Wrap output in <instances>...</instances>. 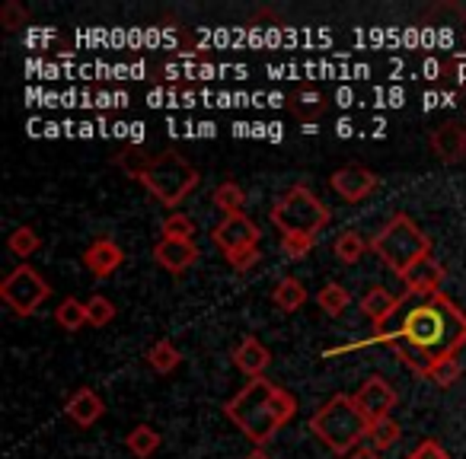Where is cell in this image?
Returning a JSON list of instances; mask_svg holds the SVG:
<instances>
[{
  "instance_id": "cell-13",
  "label": "cell",
  "mask_w": 466,
  "mask_h": 459,
  "mask_svg": "<svg viewBox=\"0 0 466 459\" xmlns=\"http://www.w3.org/2000/svg\"><path fill=\"white\" fill-rule=\"evenodd\" d=\"M431 154L441 163H460L466 160V125L460 122H444L441 128L431 131Z\"/></svg>"
},
{
  "instance_id": "cell-17",
  "label": "cell",
  "mask_w": 466,
  "mask_h": 459,
  "mask_svg": "<svg viewBox=\"0 0 466 459\" xmlns=\"http://www.w3.org/2000/svg\"><path fill=\"white\" fill-rule=\"evenodd\" d=\"M361 310H364V316L370 319L374 332H380V329H387L390 319L402 310V300L393 297L387 287H370V291L361 297Z\"/></svg>"
},
{
  "instance_id": "cell-8",
  "label": "cell",
  "mask_w": 466,
  "mask_h": 459,
  "mask_svg": "<svg viewBox=\"0 0 466 459\" xmlns=\"http://www.w3.org/2000/svg\"><path fill=\"white\" fill-rule=\"evenodd\" d=\"M211 240L227 259V255L240 253V249L259 246L262 230H259L256 220L247 217V214H230V217H220V224L211 230Z\"/></svg>"
},
{
  "instance_id": "cell-36",
  "label": "cell",
  "mask_w": 466,
  "mask_h": 459,
  "mask_svg": "<svg viewBox=\"0 0 466 459\" xmlns=\"http://www.w3.org/2000/svg\"><path fill=\"white\" fill-rule=\"evenodd\" d=\"M345 459H383V453L374 450V446H358V450L349 453Z\"/></svg>"
},
{
  "instance_id": "cell-7",
  "label": "cell",
  "mask_w": 466,
  "mask_h": 459,
  "mask_svg": "<svg viewBox=\"0 0 466 459\" xmlns=\"http://www.w3.org/2000/svg\"><path fill=\"white\" fill-rule=\"evenodd\" d=\"M48 297H52V284H48L29 262L16 265L7 278L0 281V300H4V304L10 306V313L20 319L33 316Z\"/></svg>"
},
{
  "instance_id": "cell-27",
  "label": "cell",
  "mask_w": 466,
  "mask_h": 459,
  "mask_svg": "<svg viewBox=\"0 0 466 459\" xmlns=\"http://www.w3.org/2000/svg\"><path fill=\"white\" fill-rule=\"evenodd\" d=\"M400 437H402V427L396 424L393 418L374 421V424H370V434H368L370 446H374V450H380V453H387L390 446L400 444Z\"/></svg>"
},
{
  "instance_id": "cell-26",
  "label": "cell",
  "mask_w": 466,
  "mask_h": 459,
  "mask_svg": "<svg viewBox=\"0 0 466 459\" xmlns=\"http://www.w3.org/2000/svg\"><path fill=\"white\" fill-rule=\"evenodd\" d=\"M195 220L188 217V214H182V211H169L167 217H163V224H160V234H163V240H195Z\"/></svg>"
},
{
  "instance_id": "cell-31",
  "label": "cell",
  "mask_w": 466,
  "mask_h": 459,
  "mask_svg": "<svg viewBox=\"0 0 466 459\" xmlns=\"http://www.w3.org/2000/svg\"><path fill=\"white\" fill-rule=\"evenodd\" d=\"M154 156V150H144V147H125L116 154V166H122L125 173L131 175V179H137L141 175V169L147 166V160Z\"/></svg>"
},
{
  "instance_id": "cell-10",
  "label": "cell",
  "mask_w": 466,
  "mask_h": 459,
  "mask_svg": "<svg viewBox=\"0 0 466 459\" xmlns=\"http://www.w3.org/2000/svg\"><path fill=\"white\" fill-rule=\"evenodd\" d=\"M355 402L370 418V424H374V421L390 418V412H393L396 402H400V393H396L393 383L383 380V376H368V380L361 383V389H358Z\"/></svg>"
},
{
  "instance_id": "cell-35",
  "label": "cell",
  "mask_w": 466,
  "mask_h": 459,
  "mask_svg": "<svg viewBox=\"0 0 466 459\" xmlns=\"http://www.w3.org/2000/svg\"><path fill=\"white\" fill-rule=\"evenodd\" d=\"M259 246H249V249H240V253L227 255V265L233 268V272H249V268H256V262H259Z\"/></svg>"
},
{
  "instance_id": "cell-30",
  "label": "cell",
  "mask_w": 466,
  "mask_h": 459,
  "mask_svg": "<svg viewBox=\"0 0 466 459\" xmlns=\"http://www.w3.org/2000/svg\"><path fill=\"white\" fill-rule=\"evenodd\" d=\"M313 249H317V236H304V234H285L281 236V253H285L291 262H304Z\"/></svg>"
},
{
  "instance_id": "cell-22",
  "label": "cell",
  "mask_w": 466,
  "mask_h": 459,
  "mask_svg": "<svg viewBox=\"0 0 466 459\" xmlns=\"http://www.w3.org/2000/svg\"><path fill=\"white\" fill-rule=\"evenodd\" d=\"M211 205L218 207L224 217H230V214H243V205H247V192H243L237 182H220V185L211 192Z\"/></svg>"
},
{
  "instance_id": "cell-11",
  "label": "cell",
  "mask_w": 466,
  "mask_h": 459,
  "mask_svg": "<svg viewBox=\"0 0 466 459\" xmlns=\"http://www.w3.org/2000/svg\"><path fill=\"white\" fill-rule=\"evenodd\" d=\"M444 278H447L444 265H441L438 259H431V255H428V259L415 262V265L409 268L406 274H402L406 297H421V300L434 297V294H441V284H444Z\"/></svg>"
},
{
  "instance_id": "cell-21",
  "label": "cell",
  "mask_w": 466,
  "mask_h": 459,
  "mask_svg": "<svg viewBox=\"0 0 466 459\" xmlns=\"http://www.w3.org/2000/svg\"><path fill=\"white\" fill-rule=\"evenodd\" d=\"M55 323L65 332H80L84 325H90V316H86V304L77 297H65L55 310Z\"/></svg>"
},
{
  "instance_id": "cell-33",
  "label": "cell",
  "mask_w": 466,
  "mask_h": 459,
  "mask_svg": "<svg viewBox=\"0 0 466 459\" xmlns=\"http://www.w3.org/2000/svg\"><path fill=\"white\" fill-rule=\"evenodd\" d=\"M0 23L7 26V33H16L20 26H26L29 23V14L23 4H16V0H10V4H4V10H0Z\"/></svg>"
},
{
  "instance_id": "cell-29",
  "label": "cell",
  "mask_w": 466,
  "mask_h": 459,
  "mask_svg": "<svg viewBox=\"0 0 466 459\" xmlns=\"http://www.w3.org/2000/svg\"><path fill=\"white\" fill-rule=\"evenodd\" d=\"M463 376V364L457 361V357H441L438 364H434L431 370H428V376L425 380H431L434 386H441V389H451L453 383Z\"/></svg>"
},
{
  "instance_id": "cell-25",
  "label": "cell",
  "mask_w": 466,
  "mask_h": 459,
  "mask_svg": "<svg viewBox=\"0 0 466 459\" xmlns=\"http://www.w3.org/2000/svg\"><path fill=\"white\" fill-rule=\"evenodd\" d=\"M351 304V297H349V291H345L342 284H336V281H329L326 287H319V294H317V306L326 313V316H342L345 313V306Z\"/></svg>"
},
{
  "instance_id": "cell-18",
  "label": "cell",
  "mask_w": 466,
  "mask_h": 459,
  "mask_svg": "<svg viewBox=\"0 0 466 459\" xmlns=\"http://www.w3.org/2000/svg\"><path fill=\"white\" fill-rule=\"evenodd\" d=\"M272 300H275V306H279L281 313H298L300 306L307 304V287L300 284V278L288 274V278H281L279 284H275Z\"/></svg>"
},
{
  "instance_id": "cell-12",
  "label": "cell",
  "mask_w": 466,
  "mask_h": 459,
  "mask_svg": "<svg viewBox=\"0 0 466 459\" xmlns=\"http://www.w3.org/2000/svg\"><path fill=\"white\" fill-rule=\"evenodd\" d=\"M84 265L93 278H109V274H116L118 268L125 265V253L116 240L103 236V240L90 243V246L84 249Z\"/></svg>"
},
{
  "instance_id": "cell-4",
  "label": "cell",
  "mask_w": 466,
  "mask_h": 459,
  "mask_svg": "<svg viewBox=\"0 0 466 459\" xmlns=\"http://www.w3.org/2000/svg\"><path fill=\"white\" fill-rule=\"evenodd\" d=\"M370 253L383 262L393 274H406L415 262L431 255V240L409 214H393L380 234L370 240Z\"/></svg>"
},
{
  "instance_id": "cell-3",
  "label": "cell",
  "mask_w": 466,
  "mask_h": 459,
  "mask_svg": "<svg viewBox=\"0 0 466 459\" xmlns=\"http://www.w3.org/2000/svg\"><path fill=\"white\" fill-rule=\"evenodd\" d=\"M310 431L317 434V440L326 450H332L336 456H349V453H355L358 444L370 434V418L358 408L355 395L336 393L329 402H323V405L313 412Z\"/></svg>"
},
{
  "instance_id": "cell-2",
  "label": "cell",
  "mask_w": 466,
  "mask_h": 459,
  "mask_svg": "<svg viewBox=\"0 0 466 459\" xmlns=\"http://www.w3.org/2000/svg\"><path fill=\"white\" fill-rule=\"evenodd\" d=\"M224 414L240 427L253 446H268L275 434L298 414V399L268 376L249 380L233 399L224 402Z\"/></svg>"
},
{
  "instance_id": "cell-16",
  "label": "cell",
  "mask_w": 466,
  "mask_h": 459,
  "mask_svg": "<svg viewBox=\"0 0 466 459\" xmlns=\"http://www.w3.org/2000/svg\"><path fill=\"white\" fill-rule=\"evenodd\" d=\"M65 414H67V421H74L77 427H93L106 414V405L90 386H80L77 393L67 395Z\"/></svg>"
},
{
  "instance_id": "cell-1",
  "label": "cell",
  "mask_w": 466,
  "mask_h": 459,
  "mask_svg": "<svg viewBox=\"0 0 466 459\" xmlns=\"http://www.w3.org/2000/svg\"><path fill=\"white\" fill-rule=\"evenodd\" d=\"M396 316L400 323L374 332V342L387 344L415 376H428L441 357H457L466 344V313L444 294H434Z\"/></svg>"
},
{
  "instance_id": "cell-32",
  "label": "cell",
  "mask_w": 466,
  "mask_h": 459,
  "mask_svg": "<svg viewBox=\"0 0 466 459\" xmlns=\"http://www.w3.org/2000/svg\"><path fill=\"white\" fill-rule=\"evenodd\" d=\"M86 316H90L93 329H103V325H109L116 319V304L109 297H103V294H96V297L86 300Z\"/></svg>"
},
{
  "instance_id": "cell-37",
  "label": "cell",
  "mask_w": 466,
  "mask_h": 459,
  "mask_svg": "<svg viewBox=\"0 0 466 459\" xmlns=\"http://www.w3.org/2000/svg\"><path fill=\"white\" fill-rule=\"evenodd\" d=\"M243 459H272V456L266 453V446H256V450H253V453H247Z\"/></svg>"
},
{
  "instance_id": "cell-24",
  "label": "cell",
  "mask_w": 466,
  "mask_h": 459,
  "mask_svg": "<svg viewBox=\"0 0 466 459\" xmlns=\"http://www.w3.org/2000/svg\"><path fill=\"white\" fill-rule=\"evenodd\" d=\"M147 364L157 370V374L167 376V374H173V370L182 364V354H179V348H176L173 342H167V338H163V342H154V344H150Z\"/></svg>"
},
{
  "instance_id": "cell-6",
  "label": "cell",
  "mask_w": 466,
  "mask_h": 459,
  "mask_svg": "<svg viewBox=\"0 0 466 459\" xmlns=\"http://www.w3.org/2000/svg\"><path fill=\"white\" fill-rule=\"evenodd\" d=\"M272 224L279 226V234H304L319 236L326 224L332 220V211L317 198V192L307 185H291L268 211Z\"/></svg>"
},
{
  "instance_id": "cell-19",
  "label": "cell",
  "mask_w": 466,
  "mask_h": 459,
  "mask_svg": "<svg viewBox=\"0 0 466 459\" xmlns=\"http://www.w3.org/2000/svg\"><path fill=\"white\" fill-rule=\"evenodd\" d=\"M288 109L300 118V122H317L319 115L326 112V96L313 90H298L288 96Z\"/></svg>"
},
{
  "instance_id": "cell-20",
  "label": "cell",
  "mask_w": 466,
  "mask_h": 459,
  "mask_svg": "<svg viewBox=\"0 0 466 459\" xmlns=\"http://www.w3.org/2000/svg\"><path fill=\"white\" fill-rule=\"evenodd\" d=\"M125 446H128L131 456L150 459L157 450H160V434H157L150 424H135L128 431V437H125Z\"/></svg>"
},
{
  "instance_id": "cell-15",
  "label": "cell",
  "mask_w": 466,
  "mask_h": 459,
  "mask_svg": "<svg viewBox=\"0 0 466 459\" xmlns=\"http://www.w3.org/2000/svg\"><path fill=\"white\" fill-rule=\"evenodd\" d=\"M154 259L169 274H182L198 262V246L192 240H160L154 246Z\"/></svg>"
},
{
  "instance_id": "cell-5",
  "label": "cell",
  "mask_w": 466,
  "mask_h": 459,
  "mask_svg": "<svg viewBox=\"0 0 466 459\" xmlns=\"http://www.w3.org/2000/svg\"><path fill=\"white\" fill-rule=\"evenodd\" d=\"M144 188L160 201L163 207H176L198 188V169L186 160V156L173 154V150H160L147 160V166L137 175Z\"/></svg>"
},
{
  "instance_id": "cell-9",
  "label": "cell",
  "mask_w": 466,
  "mask_h": 459,
  "mask_svg": "<svg viewBox=\"0 0 466 459\" xmlns=\"http://www.w3.org/2000/svg\"><path fill=\"white\" fill-rule=\"evenodd\" d=\"M377 185H380L377 173L361 166V163H349V166L336 169V173L329 175V188L342 201H349V205H358V201L370 198V195L377 192Z\"/></svg>"
},
{
  "instance_id": "cell-14",
  "label": "cell",
  "mask_w": 466,
  "mask_h": 459,
  "mask_svg": "<svg viewBox=\"0 0 466 459\" xmlns=\"http://www.w3.org/2000/svg\"><path fill=\"white\" fill-rule=\"evenodd\" d=\"M233 364H237V370L247 374L249 380H262L266 370L272 367V351H268L256 335H247L237 348H233Z\"/></svg>"
},
{
  "instance_id": "cell-34",
  "label": "cell",
  "mask_w": 466,
  "mask_h": 459,
  "mask_svg": "<svg viewBox=\"0 0 466 459\" xmlns=\"http://www.w3.org/2000/svg\"><path fill=\"white\" fill-rule=\"evenodd\" d=\"M406 459H451V453H447L434 437H425V440H419V446H415Z\"/></svg>"
},
{
  "instance_id": "cell-23",
  "label": "cell",
  "mask_w": 466,
  "mask_h": 459,
  "mask_svg": "<svg viewBox=\"0 0 466 459\" xmlns=\"http://www.w3.org/2000/svg\"><path fill=\"white\" fill-rule=\"evenodd\" d=\"M368 253H370V243L364 240L358 230H345V234L336 240V255L342 265H358Z\"/></svg>"
},
{
  "instance_id": "cell-28",
  "label": "cell",
  "mask_w": 466,
  "mask_h": 459,
  "mask_svg": "<svg viewBox=\"0 0 466 459\" xmlns=\"http://www.w3.org/2000/svg\"><path fill=\"white\" fill-rule=\"evenodd\" d=\"M7 246H10V253H14V255H20V259H29V255H35L42 249V236L35 234L33 226H16L14 234H10Z\"/></svg>"
}]
</instances>
